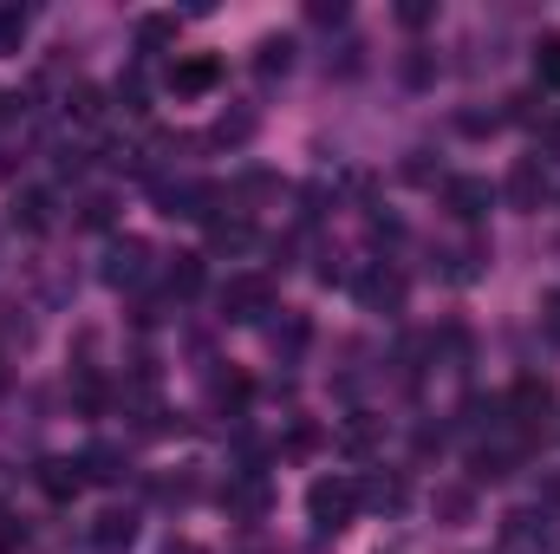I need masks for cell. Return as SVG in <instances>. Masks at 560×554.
<instances>
[{"label":"cell","instance_id":"cell-1","mask_svg":"<svg viewBox=\"0 0 560 554\" xmlns=\"http://www.w3.org/2000/svg\"><path fill=\"white\" fill-rule=\"evenodd\" d=\"M352 509H359V483H332V476H319V483L306 489V516H313L319 535H339V529L352 522Z\"/></svg>","mask_w":560,"mask_h":554},{"label":"cell","instance_id":"cell-2","mask_svg":"<svg viewBox=\"0 0 560 554\" xmlns=\"http://www.w3.org/2000/svg\"><path fill=\"white\" fill-rule=\"evenodd\" d=\"M268 307H275V280L268 275H235L222 287V313L229 320H261Z\"/></svg>","mask_w":560,"mask_h":554},{"label":"cell","instance_id":"cell-3","mask_svg":"<svg viewBox=\"0 0 560 554\" xmlns=\"http://www.w3.org/2000/svg\"><path fill=\"white\" fill-rule=\"evenodd\" d=\"M215 79H222V59H209V53H189V59L170 66V92H176V99H196V92H209Z\"/></svg>","mask_w":560,"mask_h":554},{"label":"cell","instance_id":"cell-4","mask_svg":"<svg viewBox=\"0 0 560 554\" xmlns=\"http://www.w3.org/2000/svg\"><path fill=\"white\" fill-rule=\"evenodd\" d=\"M85 483H92V476H85V463H79V457H46V463H39V489H46L52 503H72Z\"/></svg>","mask_w":560,"mask_h":554},{"label":"cell","instance_id":"cell-5","mask_svg":"<svg viewBox=\"0 0 560 554\" xmlns=\"http://www.w3.org/2000/svg\"><path fill=\"white\" fill-rule=\"evenodd\" d=\"M131 542H138V516L131 509H105L92 522V554H125Z\"/></svg>","mask_w":560,"mask_h":554},{"label":"cell","instance_id":"cell-6","mask_svg":"<svg viewBox=\"0 0 560 554\" xmlns=\"http://www.w3.org/2000/svg\"><path fill=\"white\" fill-rule=\"evenodd\" d=\"M541 196H548V163H541V157H522V163L509 170V203H515V209H541Z\"/></svg>","mask_w":560,"mask_h":554},{"label":"cell","instance_id":"cell-7","mask_svg":"<svg viewBox=\"0 0 560 554\" xmlns=\"http://www.w3.org/2000/svg\"><path fill=\"white\" fill-rule=\"evenodd\" d=\"M359 300H365L372 313H392V307L405 300V275H398V268H365V275H359Z\"/></svg>","mask_w":560,"mask_h":554},{"label":"cell","instance_id":"cell-8","mask_svg":"<svg viewBox=\"0 0 560 554\" xmlns=\"http://www.w3.org/2000/svg\"><path fill=\"white\" fill-rule=\"evenodd\" d=\"M143 262H150L143 242H112V255H105V280H112V287H138Z\"/></svg>","mask_w":560,"mask_h":554},{"label":"cell","instance_id":"cell-9","mask_svg":"<svg viewBox=\"0 0 560 554\" xmlns=\"http://www.w3.org/2000/svg\"><path fill=\"white\" fill-rule=\"evenodd\" d=\"M222 503H229L235 516H248V522H255V516H268V503H275V489H268L261 476H242V483H229V489H222Z\"/></svg>","mask_w":560,"mask_h":554},{"label":"cell","instance_id":"cell-10","mask_svg":"<svg viewBox=\"0 0 560 554\" xmlns=\"http://www.w3.org/2000/svg\"><path fill=\"white\" fill-rule=\"evenodd\" d=\"M548 405H555V392H548V385H541V379H522V385H515V392H509V412L522 417V424H528V430H535V424H541V412H548Z\"/></svg>","mask_w":560,"mask_h":554},{"label":"cell","instance_id":"cell-11","mask_svg":"<svg viewBox=\"0 0 560 554\" xmlns=\"http://www.w3.org/2000/svg\"><path fill=\"white\" fill-rule=\"evenodd\" d=\"M450 209H456L463 222H476V216L489 209V183H482V176H456V183H450Z\"/></svg>","mask_w":560,"mask_h":554},{"label":"cell","instance_id":"cell-12","mask_svg":"<svg viewBox=\"0 0 560 554\" xmlns=\"http://www.w3.org/2000/svg\"><path fill=\"white\" fill-rule=\"evenodd\" d=\"M46 222H52V203H46V189H20V196H13V229H33V235H39Z\"/></svg>","mask_w":560,"mask_h":554},{"label":"cell","instance_id":"cell-13","mask_svg":"<svg viewBox=\"0 0 560 554\" xmlns=\"http://www.w3.org/2000/svg\"><path fill=\"white\" fill-rule=\"evenodd\" d=\"M79 463H85V476H92V483H118V476H125V457H118L112 443H92Z\"/></svg>","mask_w":560,"mask_h":554},{"label":"cell","instance_id":"cell-14","mask_svg":"<svg viewBox=\"0 0 560 554\" xmlns=\"http://www.w3.org/2000/svg\"><path fill=\"white\" fill-rule=\"evenodd\" d=\"M196 287H202V255H176V262H170V293L189 300Z\"/></svg>","mask_w":560,"mask_h":554},{"label":"cell","instance_id":"cell-15","mask_svg":"<svg viewBox=\"0 0 560 554\" xmlns=\"http://www.w3.org/2000/svg\"><path fill=\"white\" fill-rule=\"evenodd\" d=\"M535 79L541 85H560V33H541L535 39Z\"/></svg>","mask_w":560,"mask_h":554},{"label":"cell","instance_id":"cell-16","mask_svg":"<svg viewBox=\"0 0 560 554\" xmlns=\"http://www.w3.org/2000/svg\"><path fill=\"white\" fill-rule=\"evenodd\" d=\"M170 39H176V20H170V13L138 20V46H143V53H156V46H170Z\"/></svg>","mask_w":560,"mask_h":554},{"label":"cell","instance_id":"cell-17","mask_svg":"<svg viewBox=\"0 0 560 554\" xmlns=\"http://www.w3.org/2000/svg\"><path fill=\"white\" fill-rule=\"evenodd\" d=\"M359 496H365V503H378V509H405V483H398V476H372Z\"/></svg>","mask_w":560,"mask_h":554},{"label":"cell","instance_id":"cell-18","mask_svg":"<svg viewBox=\"0 0 560 554\" xmlns=\"http://www.w3.org/2000/svg\"><path fill=\"white\" fill-rule=\"evenodd\" d=\"M287 53H293L287 39H261V59H255V72H268V79H275V72H287Z\"/></svg>","mask_w":560,"mask_h":554},{"label":"cell","instance_id":"cell-19","mask_svg":"<svg viewBox=\"0 0 560 554\" xmlns=\"http://www.w3.org/2000/svg\"><path fill=\"white\" fill-rule=\"evenodd\" d=\"M248 242H255L248 222H215V249H248Z\"/></svg>","mask_w":560,"mask_h":554},{"label":"cell","instance_id":"cell-20","mask_svg":"<svg viewBox=\"0 0 560 554\" xmlns=\"http://www.w3.org/2000/svg\"><path fill=\"white\" fill-rule=\"evenodd\" d=\"M436 509H443L450 522H469V489H436Z\"/></svg>","mask_w":560,"mask_h":554},{"label":"cell","instance_id":"cell-21","mask_svg":"<svg viewBox=\"0 0 560 554\" xmlns=\"http://www.w3.org/2000/svg\"><path fill=\"white\" fill-rule=\"evenodd\" d=\"M242 399H248V379H242V372L215 379V405H242Z\"/></svg>","mask_w":560,"mask_h":554},{"label":"cell","instance_id":"cell-22","mask_svg":"<svg viewBox=\"0 0 560 554\" xmlns=\"http://www.w3.org/2000/svg\"><path fill=\"white\" fill-rule=\"evenodd\" d=\"M72 112H79V118H98V112H105L98 85H79V92H72Z\"/></svg>","mask_w":560,"mask_h":554},{"label":"cell","instance_id":"cell-23","mask_svg":"<svg viewBox=\"0 0 560 554\" xmlns=\"http://www.w3.org/2000/svg\"><path fill=\"white\" fill-rule=\"evenodd\" d=\"M20 542H26L20 516H0V554H20Z\"/></svg>","mask_w":560,"mask_h":554},{"label":"cell","instance_id":"cell-24","mask_svg":"<svg viewBox=\"0 0 560 554\" xmlns=\"http://www.w3.org/2000/svg\"><path fill=\"white\" fill-rule=\"evenodd\" d=\"M541 333H548V339L560 346V287L548 293V300H541Z\"/></svg>","mask_w":560,"mask_h":554},{"label":"cell","instance_id":"cell-25","mask_svg":"<svg viewBox=\"0 0 560 554\" xmlns=\"http://www.w3.org/2000/svg\"><path fill=\"white\" fill-rule=\"evenodd\" d=\"M79 222H92V229H105L112 222V196H85V216Z\"/></svg>","mask_w":560,"mask_h":554},{"label":"cell","instance_id":"cell-26","mask_svg":"<svg viewBox=\"0 0 560 554\" xmlns=\"http://www.w3.org/2000/svg\"><path fill=\"white\" fill-rule=\"evenodd\" d=\"M248 131H255V118L242 112V118H222V131H215V138H222V143H242Z\"/></svg>","mask_w":560,"mask_h":554},{"label":"cell","instance_id":"cell-27","mask_svg":"<svg viewBox=\"0 0 560 554\" xmlns=\"http://www.w3.org/2000/svg\"><path fill=\"white\" fill-rule=\"evenodd\" d=\"M306 13H313V20H319V26H339V20H346V7H339V0H313V7H306Z\"/></svg>","mask_w":560,"mask_h":554},{"label":"cell","instance_id":"cell-28","mask_svg":"<svg viewBox=\"0 0 560 554\" xmlns=\"http://www.w3.org/2000/svg\"><path fill=\"white\" fill-rule=\"evenodd\" d=\"M372 437H378V424H365V417H359V424H346V443H352V450H365Z\"/></svg>","mask_w":560,"mask_h":554},{"label":"cell","instance_id":"cell-29","mask_svg":"<svg viewBox=\"0 0 560 554\" xmlns=\"http://www.w3.org/2000/svg\"><path fill=\"white\" fill-rule=\"evenodd\" d=\"M398 20H405V26H423V20H430V7H423V0H405V7H398Z\"/></svg>","mask_w":560,"mask_h":554},{"label":"cell","instance_id":"cell-30","mask_svg":"<svg viewBox=\"0 0 560 554\" xmlns=\"http://www.w3.org/2000/svg\"><path fill=\"white\" fill-rule=\"evenodd\" d=\"M163 554H202V549H189V542H170V549H163Z\"/></svg>","mask_w":560,"mask_h":554},{"label":"cell","instance_id":"cell-31","mask_svg":"<svg viewBox=\"0 0 560 554\" xmlns=\"http://www.w3.org/2000/svg\"><path fill=\"white\" fill-rule=\"evenodd\" d=\"M548 503H555V509H560V476H555V483H548Z\"/></svg>","mask_w":560,"mask_h":554},{"label":"cell","instance_id":"cell-32","mask_svg":"<svg viewBox=\"0 0 560 554\" xmlns=\"http://www.w3.org/2000/svg\"><path fill=\"white\" fill-rule=\"evenodd\" d=\"M548 138H555V143H560V112H555V118H548Z\"/></svg>","mask_w":560,"mask_h":554}]
</instances>
